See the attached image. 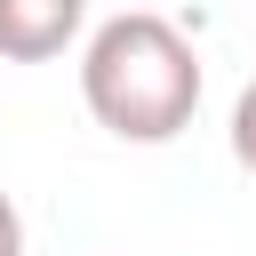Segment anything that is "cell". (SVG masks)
Listing matches in <instances>:
<instances>
[{
	"label": "cell",
	"mask_w": 256,
	"mask_h": 256,
	"mask_svg": "<svg viewBox=\"0 0 256 256\" xmlns=\"http://www.w3.org/2000/svg\"><path fill=\"white\" fill-rule=\"evenodd\" d=\"M232 160L256 176V72L240 80V96H232Z\"/></svg>",
	"instance_id": "3"
},
{
	"label": "cell",
	"mask_w": 256,
	"mask_h": 256,
	"mask_svg": "<svg viewBox=\"0 0 256 256\" xmlns=\"http://www.w3.org/2000/svg\"><path fill=\"white\" fill-rule=\"evenodd\" d=\"M80 104L120 144H176L200 112V48L168 16L120 8L80 48Z\"/></svg>",
	"instance_id": "1"
},
{
	"label": "cell",
	"mask_w": 256,
	"mask_h": 256,
	"mask_svg": "<svg viewBox=\"0 0 256 256\" xmlns=\"http://www.w3.org/2000/svg\"><path fill=\"white\" fill-rule=\"evenodd\" d=\"M0 256H24V216H16L8 192H0Z\"/></svg>",
	"instance_id": "4"
},
{
	"label": "cell",
	"mask_w": 256,
	"mask_h": 256,
	"mask_svg": "<svg viewBox=\"0 0 256 256\" xmlns=\"http://www.w3.org/2000/svg\"><path fill=\"white\" fill-rule=\"evenodd\" d=\"M88 32V0H0V64H56Z\"/></svg>",
	"instance_id": "2"
}]
</instances>
